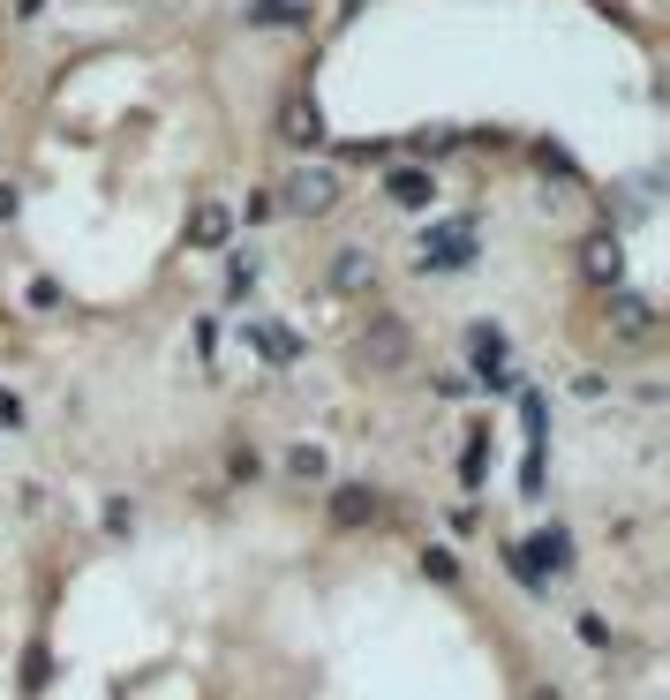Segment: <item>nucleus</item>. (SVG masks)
I'll use <instances>...</instances> for the list:
<instances>
[{"mask_svg":"<svg viewBox=\"0 0 670 700\" xmlns=\"http://www.w3.org/2000/svg\"><path fill=\"white\" fill-rule=\"evenodd\" d=\"M490 475V429H467V445H460V482L475 490Z\"/></svg>","mask_w":670,"mask_h":700,"instance_id":"4468645a","label":"nucleus"},{"mask_svg":"<svg viewBox=\"0 0 670 700\" xmlns=\"http://www.w3.org/2000/svg\"><path fill=\"white\" fill-rule=\"evenodd\" d=\"M15 211H23V197H15V189L0 181V219H15Z\"/></svg>","mask_w":670,"mask_h":700,"instance_id":"aec40b11","label":"nucleus"},{"mask_svg":"<svg viewBox=\"0 0 670 700\" xmlns=\"http://www.w3.org/2000/svg\"><path fill=\"white\" fill-rule=\"evenodd\" d=\"M603 317H610V331H618L626 347H648V339H656V309H648L640 294H626V287L603 294Z\"/></svg>","mask_w":670,"mask_h":700,"instance_id":"20e7f679","label":"nucleus"},{"mask_svg":"<svg viewBox=\"0 0 670 700\" xmlns=\"http://www.w3.org/2000/svg\"><path fill=\"white\" fill-rule=\"evenodd\" d=\"M415 264L437 279V272H460V264H475V226L467 219H453V226H437V234H422Z\"/></svg>","mask_w":670,"mask_h":700,"instance_id":"f257e3e1","label":"nucleus"},{"mask_svg":"<svg viewBox=\"0 0 670 700\" xmlns=\"http://www.w3.org/2000/svg\"><path fill=\"white\" fill-rule=\"evenodd\" d=\"M279 204H287V211H301V219H309V211H332V204H339V173H325V166H309V159H301Z\"/></svg>","mask_w":670,"mask_h":700,"instance_id":"7ed1b4c3","label":"nucleus"},{"mask_svg":"<svg viewBox=\"0 0 670 700\" xmlns=\"http://www.w3.org/2000/svg\"><path fill=\"white\" fill-rule=\"evenodd\" d=\"M370 512H377V490H362V482L332 490V520L339 528H370Z\"/></svg>","mask_w":670,"mask_h":700,"instance_id":"f8f14e48","label":"nucleus"},{"mask_svg":"<svg viewBox=\"0 0 670 700\" xmlns=\"http://www.w3.org/2000/svg\"><path fill=\"white\" fill-rule=\"evenodd\" d=\"M226 475H234V482H256V475H264V459L242 445V453H226Z\"/></svg>","mask_w":670,"mask_h":700,"instance_id":"a211bd4d","label":"nucleus"},{"mask_svg":"<svg viewBox=\"0 0 670 700\" xmlns=\"http://www.w3.org/2000/svg\"><path fill=\"white\" fill-rule=\"evenodd\" d=\"M272 211H279V197H264V189H256V197H249V204H242V211H234V219H249V226H264Z\"/></svg>","mask_w":670,"mask_h":700,"instance_id":"6ab92c4d","label":"nucleus"},{"mask_svg":"<svg viewBox=\"0 0 670 700\" xmlns=\"http://www.w3.org/2000/svg\"><path fill=\"white\" fill-rule=\"evenodd\" d=\"M535 700H565V693H557V686H543V693H535Z\"/></svg>","mask_w":670,"mask_h":700,"instance_id":"412c9836","label":"nucleus"},{"mask_svg":"<svg viewBox=\"0 0 670 700\" xmlns=\"http://www.w3.org/2000/svg\"><path fill=\"white\" fill-rule=\"evenodd\" d=\"M370 279H377V264H370L362 248H347V256H339V264H332V287H339V294H362V287H370Z\"/></svg>","mask_w":670,"mask_h":700,"instance_id":"ddd939ff","label":"nucleus"},{"mask_svg":"<svg viewBox=\"0 0 670 700\" xmlns=\"http://www.w3.org/2000/svg\"><path fill=\"white\" fill-rule=\"evenodd\" d=\"M226 234H234V211L226 204H196L189 211V248H226Z\"/></svg>","mask_w":670,"mask_h":700,"instance_id":"9b49d317","label":"nucleus"},{"mask_svg":"<svg viewBox=\"0 0 670 700\" xmlns=\"http://www.w3.org/2000/svg\"><path fill=\"white\" fill-rule=\"evenodd\" d=\"M287 475H294V482H325V475H332L325 445H294V453H287Z\"/></svg>","mask_w":670,"mask_h":700,"instance_id":"2eb2a0df","label":"nucleus"},{"mask_svg":"<svg viewBox=\"0 0 670 700\" xmlns=\"http://www.w3.org/2000/svg\"><path fill=\"white\" fill-rule=\"evenodd\" d=\"M467 362H475L482 384H504V376H512V347H504V331L498 325H475V331H467Z\"/></svg>","mask_w":670,"mask_h":700,"instance_id":"39448f33","label":"nucleus"},{"mask_svg":"<svg viewBox=\"0 0 670 700\" xmlns=\"http://www.w3.org/2000/svg\"><path fill=\"white\" fill-rule=\"evenodd\" d=\"M256 279H264V264H256V256H234V264H226V301H249Z\"/></svg>","mask_w":670,"mask_h":700,"instance_id":"dca6fc26","label":"nucleus"},{"mask_svg":"<svg viewBox=\"0 0 670 700\" xmlns=\"http://www.w3.org/2000/svg\"><path fill=\"white\" fill-rule=\"evenodd\" d=\"M581 272H587V279H595V287H603V294H610V287H618V279H626V248L610 242V234H595V242L581 248Z\"/></svg>","mask_w":670,"mask_h":700,"instance_id":"1a4fd4ad","label":"nucleus"},{"mask_svg":"<svg viewBox=\"0 0 670 700\" xmlns=\"http://www.w3.org/2000/svg\"><path fill=\"white\" fill-rule=\"evenodd\" d=\"M422 580L453 587V580H460V558H453V550H422Z\"/></svg>","mask_w":670,"mask_h":700,"instance_id":"f3484780","label":"nucleus"},{"mask_svg":"<svg viewBox=\"0 0 670 700\" xmlns=\"http://www.w3.org/2000/svg\"><path fill=\"white\" fill-rule=\"evenodd\" d=\"M279 136H287L294 151H317V144H325V114H317V98H287V106H279Z\"/></svg>","mask_w":670,"mask_h":700,"instance_id":"0eeeda50","label":"nucleus"},{"mask_svg":"<svg viewBox=\"0 0 670 700\" xmlns=\"http://www.w3.org/2000/svg\"><path fill=\"white\" fill-rule=\"evenodd\" d=\"M384 197H392L400 211H429V204H437V173H422V166H392V173H384Z\"/></svg>","mask_w":670,"mask_h":700,"instance_id":"423d86ee","label":"nucleus"},{"mask_svg":"<svg viewBox=\"0 0 670 700\" xmlns=\"http://www.w3.org/2000/svg\"><path fill=\"white\" fill-rule=\"evenodd\" d=\"M309 15H317V0H249V31H294Z\"/></svg>","mask_w":670,"mask_h":700,"instance_id":"9d476101","label":"nucleus"},{"mask_svg":"<svg viewBox=\"0 0 670 700\" xmlns=\"http://www.w3.org/2000/svg\"><path fill=\"white\" fill-rule=\"evenodd\" d=\"M242 339H249V347L264 354V362H279V370H287V362H301V331H294V325H279V317H264V325H249Z\"/></svg>","mask_w":670,"mask_h":700,"instance_id":"6e6552de","label":"nucleus"},{"mask_svg":"<svg viewBox=\"0 0 670 700\" xmlns=\"http://www.w3.org/2000/svg\"><path fill=\"white\" fill-rule=\"evenodd\" d=\"M407 354H415V331L400 325V317H377V325L362 331V347H354V362H362V370H400Z\"/></svg>","mask_w":670,"mask_h":700,"instance_id":"f03ea898","label":"nucleus"}]
</instances>
